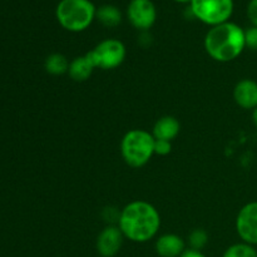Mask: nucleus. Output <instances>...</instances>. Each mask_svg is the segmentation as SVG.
<instances>
[{
    "instance_id": "6",
    "label": "nucleus",
    "mask_w": 257,
    "mask_h": 257,
    "mask_svg": "<svg viewBox=\"0 0 257 257\" xmlns=\"http://www.w3.org/2000/svg\"><path fill=\"white\" fill-rule=\"evenodd\" d=\"M88 54L92 58L95 68L114 69L124 62L125 47L118 39H105L88 52Z\"/></svg>"
},
{
    "instance_id": "17",
    "label": "nucleus",
    "mask_w": 257,
    "mask_h": 257,
    "mask_svg": "<svg viewBox=\"0 0 257 257\" xmlns=\"http://www.w3.org/2000/svg\"><path fill=\"white\" fill-rule=\"evenodd\" d=\"M208 242V235L205 230L202 228H196L188 236V243H190V248L193 250L201 251Z\"/></svg>"
},
{
    "instance_id": "13",
    "label": "nucleus",
    "mask_w": 257,
    "mask_h": 257,
    "mask_svg": "<svg viewBox=\"0 0 257 257\" xmlns=\"http://www.w3.org/2000/svg\"><path fill=\"white\" fill-rule=\"evenodd\" d=\"M94 68L95 65L94 63H93L92 58L89 57L88 53H85L84 55L74 58V59L69 63L68 73H69V77L72 78L73 80H75V82H84V80L89 79Z\"/></svg>"
},
{
    "instance_id": "9",
    "label": "nucleus",
    "mask_w": 257,
    "mask_h": 257,
    "mask_svg": "<svg viewBox=\"0 0 257 257\" xmlns=\"http://www.w3.org/2000/svg\"><path fill=\"white\" fill-rule=\"evenodd\" d=\"M122 231L118 226H107L97 237V251L102 257H114L123 245Z\"/></svg>"
},
{
    "instance_id": "11",
    "label": "nucleus",
    "mask_w": 257,
    "mask_h": 257,
    "mask_svg": "<svg viewBox=\"0 0 257 257\" xmlns=\"http://www.w3.org/2000/svg\"><path fill=\"white\" fill-rule=\"evenodd\" d=\"M185 250V241L175 233H166L156 241V252L161 257H180Z\"/></svg>"
},
{
    "instance_id": "4",
    "label": "nucleus",
    "mask_w": 257,
    "mask_h": 257,
    "mask_svg": "<svg viewBox=\"0 0 257 257\" xmlns=\"http://www.w3.org/2000/svg\"><path fill=\"white\" fill-rule=\"evenodd\" d=\"M95 8L89 0H62L55 14L58 22L69 32H82L92 24L95 17Z\"/></svg>"
},
{
    "instance_id": "7",
    "label": "nucleus",
    "mask_w": 257,
    "mask_h": 257,
    "mask_svg": "<svg viewBox=\"0 0 257 257\" xmlns=\"http://www.w3.org/2000/svg\"><path fill=\"white\" fill-rule=\"evenodd\" d=\"M236 231L242 242L257 245V201L241 208L236 217Z\"/></svg>"
},
{
    "instance_id": "3",
    "label": "nucleus",
    "mask_w": 257,
    "mask_h": 257,
    "mask_svg": "<svg viewBox=\"0 0 257 257\" xmlns=\"http://www.w3.org/2000/svg\"><path fill=\"white\" fill-rule=\"evenodd\" d=\"M120 153L128 166L143 167L155 155V137L145 130L130 131L122 138Z\"/></svg>"
},
{
    "instance_id": "1",
    "label": "nucleus",
    "mask_w": 257,
    "mask_h": 257,
    "mask_svg": "<svg viewBox=\"0 0 257 257\" xmlns=\"http://www.w3.org/2000/svg\"><path fill=\"white\" fill-rule=\"evenodd\" d=\"M161 216L157 208L146 201H133L119 212L118 227L133 242H147L157 235Z\"/></svg>"
},
{
    "instance_id": "23",
    "label": "nucleus",
    "mask_w": 257,
    "mask_h": 257,
    "mask_svg": "<svg viewBox=\"0 0 257 257\" xmlns=\"http://www.w3.org/2000/svg\"><path fill=\"white\" fill-rule=\"evenodd\" d=\"M176 2H180V3H186V2H191V0H176Z\"/></svg>"
},
{
    "instance_id": "14",
    "label": "nucleus",
    "mask_w": 257,
    "mask_h": 257,
    "mask_svg": "<svg viewBox=\"0 0 257 257\" xmlns=\"http://www.w3.org/2000/svg\"><path fill=\"white\" fill-rule=\"evenodd\" d=\"M69 63L67 57L60 53H53L45 59L44 67L49 74L53 75H62L64 73H68L69 69Z\"/></svg>"
},
{
    "instance_id": "19",
    "label": "nucleus",
    "mask_w": 257,
    "mask_h": 257,
    "mask_svg": "<svg viewBox=\"0 0 257 257\" xmlns=\"http://www.w3.org/2000/svg\"><path fill=\"white\" fill-rule=\"evenodd\" d=\"M171 150H172V145L170 141L155 140V155L167 156L171 153Z\"/></svg>"
},
{
    "instance_id": "12",
    "label": "nucleus",
    "mask_w": 257,
    "mask_h": 257,
    "mask_svg": "<svg viewBox=\"0 0 257 257\" xmlns=\"http://www.w3.org/2000/svg\"><path fill=\"white\" fill-rule=\"evenodd\" d=\"M181 130V124L177 118L172 115H165L160 118L153 125L152 136L155 140H163V141H172L178 136Z\"/></svg>"
},
{
    "instance_id": "8",
    "label": "nucleus",
    "mask_w": 257,
    "mask_h": 257,
    "mask_svg": "<svg viewBox=\"0 0 257 257\" xmlns=\"http://www.w3.org/2000/svg\"><path fill=\"white\" fill-rule=\"evenodd\" d=\"M128 19L135 28L147 30L155 24L156 8L151 0H132L128 5Z\"/></svg>"
},
{
    "instance_id": "20",
    "label": "nucleus",
    "mask_w": 257,
    "mask_h": 257,
    "mask_svg": "<svg viewBox=\"0 0 257 257\" xmlns=\"http://www.w3.org/2000/svg\"><path fill=\"white\" fill-rule=\"evenodd\" d=\"M247 15L253 27H257V0H251L247 7Z\"/></svg>"
},
{
    "instance_id": "5",
    "label": "nucleus",
    "mask_w": 257,
    "mask_h": 257,
    "mask_svg": "<svg viewBox=\"0 0 257 257\" xmlns=\"http://www.w3.org/2000/svg\"><path fill=\"white\" fill-rule=\"evenodd\" d=\"M193 17L212 27L228 22L233 12V0H191Z\"/></svg>"
},
{
    "instance_id": "22",
    "label": "nucleus",
    "mask_w": 257,
    "mask_h": 257,
    "mask_svg": "<svg viewBox=\"0 0 257 257\" xmlns=\"http://www.w3.org/2000/svg\"><path fill=\"white\" fill-rule=\"evenodd\" d=\"M252 120H253V124L257 127V107L252 110Z\"/></svg>"
},
{
    "instance_id": "10",
    "label": "nucleus",
    "mask_w": 257,
    "mask_h": 257,
    "mask_svg": "<svg viewBox=\"0 0 257 257\" xmlns=\"http://www.w3.org/2000/svg\"><path fill=\"white\" fill-rule=\"evenodd\" d=\"M235 102L243 109H255L257 107V83L252 79H242L233 89Z\"/></svg>"
},
{
    "instance_id": "16",
    "label": "nucleus",
    "mask_w": 257,
    "mask_h": 257,
    "mask_svg": "<svg viewBox=\"0 0 257 257\" xmlns=\"http://www.w3.org/2000/svg\"><path fill=\"white\" fill-rule=\"evenodd\" d=\"M223 257H257V251L250 243L240 242L231 245L225 251Z\"/></svg>"
},
{
    "instance_id": "15",
    "label": "nucleus",
    "mask_w": 257,
    "mask_h": 257,
    "mask_svg": "<svg viewBox=\"0 0 257 257\" xmlns=\"http://www.w3.org/2000/svg\"><path fill=\"white\" fill-rule=\"evenodd\" d=\"M95 17L98 18V20H99L103 25L109 28L117 27L120 23V20H122V14H120L119 9L109 4L100 7L99 9L95 12Z\"/></svg>"
},
{
    "instance_id": "2",
    "label": "nucleus",
    "mask_w": 257,
    "mask_h": 257,
    "mask_svg": "<svg viewBox=\"0 0 257 257\" xmlns=\"http://www.w3.org/2000/svg\"><path fill=\"white\" fill-rule=\"evenodd\" d=\"M245 30L235 23L215 25L205 37V49L217 62H231L245 49Z\"/></svg>"
},
{
    "instance_id": "21",
    "label": "nucleus",
    "mask_w": 257,
    "mask_h": 257,
    "mask_svg": "<svg viewBox=\"0 0 257 257\" xmlns=\"http://www.w3.org/2000/svg\"><path fill=\"white\" fill-rule=\"evenodd\" d=\"M180 257H206L201 251L193 250V248H186Z\"/></svg>"
},
{
    "instance_id": "18",
    "label": "nucleus",
    "mask_w": 257,
    "mask_h": 257,
    "mask_svg": "<svg viewBox=\"0 0 257 257\" xmlns=\"http://www.w3.org/2000/svg\"><path fill=\"white\" fill-rule=\"evenodd\" d=\"M245 44L252 50H257V27H251L245 30Z\"/></svg>"
}]
</instances>
